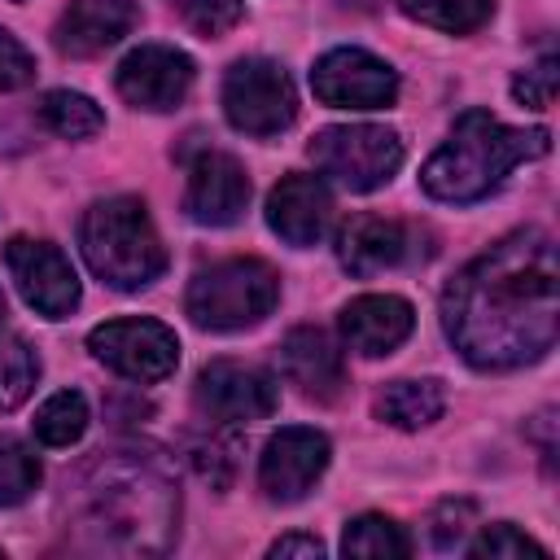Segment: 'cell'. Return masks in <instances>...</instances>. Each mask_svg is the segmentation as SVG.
Instances as JSON below:
<instances>
[{
	"label": "cell",
	"instance_id": "6da1fadb",
	"mask_svg": "<svg viewBox=\"0 0 560 560\" xmlns=\"http://www.w3.org/2000/svg\"><path fill=\"white\" fill-rule=\"evenodd\" d=\"M442 328L486 372L521 368L556 346L560 271L547 232L525 228L472 258L442 293Z\"/></svg>",
	"mask_w": 560,
	"mask_h": 560
},
{
	"label": "cell",
	"instance_id": "7a4b0ae2",
	"mask_svg": "<svg viewBox=\"0 0 560 560\" xmlns=\"http://www.w3.org/2000/svg\"><path fill=\"white\" fill-rule=\"evenodd\" d=\"M66 512L92 551H166L179 516L175 472L144 446L96 451L66 477Z\"/></svg>",
	"mask_w": 560,
	"mask_h": 560
},
{
	"label": "cell",
	"instance_id": "3957f363",
	"mask_svg": "<svg viewBox=\"0 0 560 560\" xmlns=\"http://www.w3.org/2000/svg\"><path fill=\"white\" fill-rule=\"evenodd\" d=\"M551 149L542 127H508L486 109H468L455 118L442 149L424 162L420 184L438 201H477L508 179L512 166L534 162Z\"/></svg>",
	"mask_w": 560,
	"mask_h": 560
},
{
	"label": "cell",
	"instance_id": "277c9868",
	"mask_svg": "<svg viewBox=\"0 0 560 560\" xmlns=\"http://www.w3.org/2000/svg\"><path fill=\"white\" fill-rule=\"evenodd\" d=\"M79 245L88 267L109 289H144L166 267V249L153 232V219L136 197L96 201L79 223Z\"/></svg>",
	"mask_w": 560,
	"mask_h": 560
},
{
	"label": "cell",
	"instance_id": "5b68a950",
	"mask_svg": "<svg viewBox=\"0 0 560 560\" xmlns=\"http://www.w3.org/2000/svg\"><path fill=\"white\" fill-rule=\"evenodd\" d=\"M280 298V276L262 258H228L192 276L188 284V315L197 328L214 332H236L258 324Z\"/></svg>",
	"mask_w": 560,
	"mask_h": 560
},
{
	"label": "cell",
	"instance_id": "8992f818",
	"mask_svg": "<svg viewBox=\"0 0 560 560\" xmlns=\"http://www.w3.org/2000/svg\"><path fill=\"white\" fill-rule=\"evenodd\" d=\"M311 158L341 188L372 192L402 166V140H398V131L376 127V122L324 127L311 136Z\"/></svg>",
	"mask_w": 560,
	"mask_h": 560
},
{
	"label": "cell",
	"instance_id": "52a82bcc",
	"mask_svg": "<svg viewBox=\"0 0 560 560\" xmlns=\"http://www.w3.org/2000/svg\"><path fill=\"white\" fill-rule=\"evenodd\" d=\"M223 114L245 136H276L298 114L293 79L267 57H245L223 74Z\"/></svg>",
	"mask_w": 560,
	"mask_h": 560
},
{
	"label": "cell",
	"instance_id": "ba28073f",
	"mask_svg": "<svg viewBox=\"0 0 560 560\" xmlns=\"http://www.w3.org/2000/svg\"><path fill=\"white\" fill-rule=\"evenodd\" d=\"M92 354L127 381H166L179 363V337L162 319H109L88 337Z\"/></svg>",
	"mask_w": 560,
	"mask_h": 560
},
{
	"label": "cell",
	"instance_id": "9c48e42d",
	"mask_svg": "<svg viewBox=\"0 0 560 560\" xmlns=\"http://www.w3.org/2000/svg\"><path fill=\"white\" fill-rule=\"evenodd\" d=\"M197 407L219 424H254L280 407V385L262 368L214 359L197 376Z\"/></svg>",
	"mask_w": 560,
	"mask_h": 560
},
{
	"label": "cell",
	"instance_id": "30bf717a",
	"mask_svg": "<svg viewBox=\"0 0 560 560\" xmlns=\"http://www.w3.org/2000/svg\"><path fill=\"white\" fill-rule=\"evenodd\" d=\"M311 88L337 109H385L398 96V74L363 48H332L315 61Z\"/></svg>",
	"mask_w": 560,
	"mask_h": 560
},
{
	"label": "cell",
	"instance_id": "8fae6325",
	"mask_svg": "<svg viewBox=\"0 0 560 560\" xmlns=\"http://www.w3.org/2000/svg\"><path fill=\"white\" fill-rule=\"evenodd\" d=\"M4 262H9V276L18 284V293L39 315L61 319V315H70L79 306V276H74L70 258L57 245L31 241V236H13L4 245Z\"/></svg>",
	"mask_w": 560,
	"mask_h": 560
},
{
	"label": "cell",
	"instance_id": "7c38bea8",
	"mask_svg": "<svg viewBox=\"0 0 560 560\" xmlns=\"http://www.w3.org/2000/svg\"><path fill=\"white\" fill-rule=\"evenodd\" d=\"M114 83L140 109H175L192 88V57L171 44H140L122 57Z\"/></svg>",
	"mask_w": 560,
	"mask_h": 560
},
{
	"label": "cell",
	"instance_id": "4fadbf2b",
	"mask_svg": "<svg viewBox=\"0 0 560 560\" xmlns=\"http://www.w3.org/2000/svg\"><path fill=\"white\" fill-rule=\"evenodd\" d=\"M324 468H328V438L319 429L289 424L267 442L262 464H258V481H262L267 499L298 503L324 477Z\"/></svg>",
	"mask_w": 560,
	"mask_h": 560
},
{
	"label": "cell",
	"instance_id": "5bb4252c",
	"mask_svg": "<svg viewBox=\"0 0 560 560\" xmlns=\"http://www.w3.org/2000/svg\"><path fill=\"white\" fill-rule=\"evenodd\" d=\"M249 206V175L232 153L206 149L197 153L192 171H188V192H184V210L206 223V228H228L241 219V210Z\"/></svg>",
	"mask_w": 560,
	"mask_h": 560
},
{
	"label": "cell",
	"instance_id": "9a60e30c",
	"mask_svg": "<svg viewBox=\"0 0 560 560\" xmlns=\"http://www.w3.org/2000/svg\"><path fill=\"white\" fill-rule=\"evenodd\" d=\"M332 197L315 175H284L267 197V223L280 241L306 249L328 232Z\"/></svg>",
	"mask_w": 560,
	"mask_h": 560
},
{
	"label": "cell",
	"instance_id": "2e32d148",
	"mask_svg": "<svg viewBox=\"0 0 560 560\" xmlns=\"http://www.w3.org/2000/svg\"><path fill=\"white\" fill-rule=\"evenodd\" d=\"M416 328V311L407 298L394 293H363L354 302H346L341 311V337L354 354H389L394 346H402Z\"/></svg>",
	"mask_w": 560,
	"mask_h": 560
},
{
	"label": "cell",
	"instance_id": "e0dca14e",
	"mask_svg": "<svg viewBox=\"0 0 560 560\" xmlns=\"http://www.w3.org/2000/svg\"><path fill=\"white\" fill-rule=\"evenodd\" d=\"M136 0H70L57 22V48L70 57H96L136 26Z\"/></svg>",
	"mask_w": 560,
	"mask_h": 560
},
{
	"label": "cell",
	"instance_id": "ac0fdd59",
	"mask_svg": "<svg viewBox=\"0 0 560 560\" xmlns=\"http://www.w3.org/2000/svg\"><path fill=\"white\" fill-rule=\"evenodd\" d=\"M280 372L315 402H332L346 389V368L319 328H293L280 341Z\"/></svg>",
	"mask_w": 560,
	"mask_h": 560
},
{
	"label": "cell",
	"instance_id": "d6986e66",
	"mask_svg": "<svg viewBox=\"0 0 560 560\" xmlns=\"http://www.w3.org/2000/svg\"><path fill=\"white\" fill-rule=\"evenodd\" d=\"M411 254V236L398 219H381V214H354L341 232H337V258L350 276H376L385 267L407 262Z\"/></svg>",
	"mask_w": 560,
	"mask_h": 560
},
{
	"label": "cell",
	"instance_id": "ffe728a7",
	"mask_svg": "<svg viewBox=\"0 0 560 560\" xmlns=\"http://www.w3.org/2000/svg\"><path fill=\"white\" fill-rule=\"evenodd\" d=\"M446 407V394L438 381H394L376 394V416L389 420L394 429H420L433 424Z\"/></svg>",
	"mask_w": 560,
	"mask_h": 560
},
{
	"label": "cell",
	"instance_id": "44dd1931",
	"mask_svg": "<svg viewBox=\"0 0 560 560\" xmlns=\"http://www.w3.org/2000/svg\"><path fill=\"white\" fill-rule=\"evenodd\" d=\"M39 122L66 140H83V136H96L105 127V114L96 109V101H88L83 92H44L39 96Z\"/></svg>",
	"mask_w": 560,
	"mask_h": 560
},
{
	"label": "cell",
	"instance_id": "7402d4cb",
	"mask_svg": "<svg viewBox=\"0 0 560 560\" xmlns=\"http://www.w3.org/2000/svg\"><path fill=\"white\" fill-rule=\"evenodd\" d=\"M31 429H35V438L44 446H70V442H79L83 429H88V402H83V394L79 389H57L52 398H44V407L31 420Z\"/></svg>",
	"mask_w": 560,
	"mask_h": 560
},
{
	"label": "cell",
	"instance_id": "603a6c76",
	"mask_svg": "<svg viewBox=\"0 0 560 560\" xmlns=\"http://www.w3.org/2000/svg\"><path fill=\"white\" fill-rule=\"evenodd\" d=\"M35 376H39L35 350L18 332L0 328V411H13L18 402H26V394L35 389Z\"/></svg>",
	"mask_w": 560,
	"mask_h": 560
},
{
	"label": "cell",
	"instance_id": "cb8c5ba5",
	"mask_svg": "<svg viewBox=\"0 0 560 560\" xmlns=\"http://www.w3.org/2000/svg\"><path fill=\"white\" fill-rule=\"evenodd\" d=\"M398 9L407 18H416V22L451 31V35L477 31L490 18V0H398Z\"/></svg>",
	"mask_w": 560,
	"mask_h": 560
},
{
	"label": "cell",
	"instance_id": "d4e9b609",
	"mask_svg": "<svg viewBox=\"0 0 560 560\" xmlns=\"http://www.w3.org/2000/svg\"><path fill=\"white\" fill-rule=\"evenodd\" d=\"M341 551H346V556H407L411 542H407V534H402L389 516L368 512V516H359V521L346 525Z\"/></svg>",
	"mask_w": 560,
	"mask_h": 560
},
{
	"label": "cell",
	"instance_id": "484cf974",
	"mask_svg": "<svg viewBox=\"0 0 560 560\" xmlns=\"http://www.w3.org/2000/svg\"><path fill=\"white\" fill-rule=\"evenodd\" d=\"M39 481V464L35 455L13 442V438H0V508H13L22 503Z\"/></svg>",
	"mask_w": 560,
	"mask_h": 560
},
{
	"label": "cell",
	"instance_id": "4316f807",
	"mask_svg": "<svg viewBox=\"0 0 560 560\" xmlns=\"http://www.w3.org/2000/svg\"><path fill=\"white\" fill-rule=\"evenodd\" d=\"M472 556H490V560H508V556H547V547H538L534 538H525L516 525H486L477 542H468Z\"/></svg>",
	"mask_w": 560,
	"mask_h": 560
},
{
	"label": "cell",
	"instance_id": "83f0119b",
	"mask_svg": "<svg viewBox=\"0 0 560 560\" xmlns=\"http://www.w3.org/2000/svg\"><path fill=\"white\" fill-rule=\"evenodd\" d=\"M192 459H197V472L210 486H228L232 472H236V442L232 438H201L192 446Z\"/></svg>",
	"mask_w": 560,
	"mask_h": 560
},
{
	"label": "cell",
	"instance_id": "f1b7e54d",
	"mask_svg": "<svg viewBox=\"0 0 560 560\" xmlns=\"http://www.w3.org/2000/svg\"><path fill=\"white\" fill-rule=\"evenodd\" d=\"M468 525H472V503H468V499H446V503L433 512V525H429L433 547H438V551H455V547H464Z\"/></svg>",
	"mask_w": 560,
	"mask_h": 560
},
{
	"label": "cell",
	"instance_id": "f546056e",
	"mask_svg": "<svg viewBox=\"0 0 560 560\" xmlns=\"http://www.w3.org/2000/svg\"><path fill=\"white\" fill-rule=\"evenodd\" d=\"M184 18L197 35H223L241 22V0H184Z\"/></svg>",
	"mask_w": 560,
	"mask_h": 560
},
{
	"label": "cell",
	"instance_id": "4dcf8cb0",
	"mask_svg": "<svg viewBox=\"0 0 560 560\" xmlns=\"http://www.w3.org/2000/svg\"><path fill=\"white\" fill-rule=\"evenodd\" d=\"M556 83H560L556 57H542L534 70H525V74L512 83V96H516L521 105H529V109H547V105L556 101Z\"/></svg>",
	"mask_w": 560,
	"mask_h": 560
},
{
	"label": "cell",
	"instance_id": "1f68e13d",
	"mask_svg": "<svg viewBox=\"0 0 560 560\" xmlns=\"http://www.w3.org/2000/svg\"><path fill=\"white\" fill-rule=\"evenodd\" d=\"M31 74H35L31 52L9 31H0V92H13L22 83H31Z\"/></svg>",
	"mask_w": 560,
	"mask_h": 560
},
{
	"label": "cell",
	"instance_id": "d6a6232c",
	"mask_svg": "<svg viewBox=\"0 0 560 560\" xmlns=\"http://www.w3.org/2000/svg\"><path fill=\"white\" fill-rule=\"evenodd\" d=\"M271 556H324V542L315 534H284L271 542Z\"/></svg>",
	"mask_w": 560,
	"mask_h": 560
},
{
	"label": "cell",
	"instance_id": "836d02e7",
	"mask_svg": "<svg viewBox=\"0 0 560 560\" xmlns=\"http://www.w3.org/2000/svg\"><path fill=\"white\" fill-rule=\"evenodd\" d=\"M0 315H4V293H0Z\"/></svg>",
	"mask_w": 560,
	"mask_h": 560
}]
</instances>
